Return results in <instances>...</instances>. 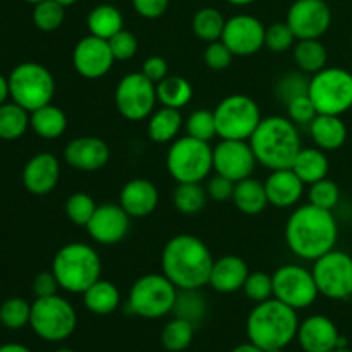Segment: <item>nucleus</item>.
<instances>
[{
    "label": "nucleus",
    "mask_w": 352,
    "mask_h": 352,
    "mask_svg": "<svg viewBox=\"0 0 352 352\" xmlns=\"http://www.w3.org/2000/svg\"><path fill=\"white\" fill-rule=\"evenodd\" d=\"M339 241V223L330 210L306 203L296 206L285 222V243L294 256L315 261L336 250Z\"/></svg>",
    "instance_id": "1"
},
{
    "label": "nucleus",
    "mask_w": 352,
    "mask_h": 352,
    "mask_svg": "<svg viewBox=\"0 0 352 352\" xmlns=\"http://www.w3.org/2000/svg\"><path fill=\"white\" fill-rule=\"evenodd\" d=\"M212 251L205 241L191 234H177L162 250V274L177 289H203L213 267Z\"/></svg>",
    "instance_id": "2"
},
{
    "label": "nucleus",
    "mask_w": 352,
    "mask_h": 352,
    "mask_svg": "<svg viewBox=\"0 0 352 352\" xmlns=\"http://www.w3.org/2000/svg\"><path fill=\"white\" fill-rule=\"evenodd\" d=\"M258 164L268 170L289 168L302 148L299 126L289 117H263L250 140Z\"/></svg>",
    "instance_id": "3"
},
{
    "label": "nucleus",
    "mask_w": 352,
    "mask_h": 352,
    "mask_svg": "<svg viewBox=\"0 0 352 352\" xmlns=\"http://www.w3.org/2000/svg\"><path fill=\"white\" fill-rule=\"evenodd\" d=\"M298 311L275 298L258 302L246 322L248 337L263 351L284 349L298 337Z\"/></svg>",
    "instance_id": "4"
},
{
    "label": "nucleus",
    "mask_w": 352,
    "mask_h": 352,
    "mask_svg": "<svg viewBox=\"0 0 352 352\" xmlns=\"http://www.w3.org/2000/svg\"><path fill=\"white\" fill-rule=\"evenodd\" d=\"M52 272L58 285L71 294H82L102 278V260L91 244L67 243L55 253Z\"/></svg>",
    "instance_id": "5"
},
{
    "label": "nucleus",
    "mask_w": 352,
    "mask_h": 352,
    "mask_svg": "<svg viewBox=\"0 0 352 352\" xmlns=\"http://www.w3.org/2000/svg\"><path fill=\"white\" fill-rule=\"evenodd\" d=\"M165 167L175 182H203L213 170V146L208 141L179 136L170 143Z\"/></svg>",
    "instance_id": "6"
},
{
    "label": "nucleus",
    "mask_w": 352,
    "mask_h": 352,
    "mask_svg": "<svg viewBox=\"0 0 352 352\" xmlns=\"http://www.w3.org/2000/svg\"><path fill=\"white\" fill-rule=\"evenodd\" d=\"M179 289L164 274L141 275L129 289L127 309L146 320H158L172 313Z\"/></svg>",
    "instance_id": "7"
},
{
    "label": "nucleus",
    "mask_w": 352,
    "mask_h": 352,
    "mask_svg": "<svg viewBox=\"0 0 352 352\" xmlns=\"http://www.w3.org/2000/svg\"><path fill=\"white\" fill-rule=\"evenodd\" d=\"M9 93L12 102L28 112L52 103L55 95L54 74L38 62H23L9 74Z\"/></svg>",
    "instance_id": "8"
},
{
    "label": "nucleus",
    "mask_w": 352,
    "mask_h": 352,
    "mask_svg": "<svg viewBox=\"0 0 352 352\" xmlns=\"http://www.w3.org/2000/svg\"><path fill=\"white\" fill-rule=\"evenodd\" d=\"M308 95L318 113L344 116L352 109V72L327 65L309 78Z\"/></svg>",
    "instance_id": "9"
},
{
    "label": "nucleus",
    "mask_w": 352,
    "mask_h": 352,
    "mask_svg": "<svg viewBox=\"0 0 352 352\" xmlns=\"http://www.w3.org/2000/svg\"><path fill=\"white\" fill-rule=\"evenodd\" d=\"M78 315L71 302L62 296L36 298L31 305L30 327L47 342H62L74 333Z\"/></svg>",
    "instance_id": "10"
},
{
    "label": "nucleus",
    "mask_w": 352,
    "mask_h": 352,
    "mask_svg": "<svg viewBox=\"0 0 352 352\" xmlns=\"http://www.w3.org/2000/svg\"><path fill=\"white\" fill-rule=\"evenodd\" d=\"M213 116L220 140L248 141L263 119L258 103L243 93H232L220 100Z\"/></svg>",
    "instance_id": "11"
},
{
    "label": "nucleus",
    "mask_w": 352,
    "mask_h": 352,
    "mask_svg": "<svg viewBox=\"0 0 352 352\" xmlns=\"http://www.w3.org/2000/svg\"><path fill=\"white\" fill-rule=\"evenodd\" d=\"M113 102L124 119L131 122L146 120L157 109V85L143 72H129L117 82Z\"/></svg>",
    "instance_id": "12"
},
{
    "label": "nucleus",
    "mask_w": 352,
    "mask_h": 352,
    "mask_svg": "<svg viewBox=\"0 0 352 352\" xmlns=\"http://www.w3.org/2000/svg\"><path fill=\"white\" fill-rule=\"evenodd\" d=\"M274 298L291 306L292 309H306L315 305L320 292L313 272L298 263H285L272 275Z\"/></svg>",
    "instance_id": "13"
},
{
    "label": "nucleus",
    "mask_w": 352,
    "mask_h": 352,
    "mask_svg": "<svg viewBox=\"0 0 352 352\" xmlns=\"http://www.w3.org/2000/svg\"><path fill=\"white\" fill-rule=\"evenodd\" d=\"M311 272L320 296L333 301L352 298V256L349 253L329 251L313 261Z\"/></svg>",
    "instance_id": "14"
},
{
    "label": "nucleus",
    "mask_w": 352,
    "mask_h": 352,
    "mask_svg": "<svg viewBox=\"0 0 352 352\" xmlns=\"http://www.w3.org/2000/svg\"><path fill=\"white\" fill-rule=\"evenodd\" d=\"M285 23L298 40H320L332 26V10L325 0H296Z\"/></svg>",
    "instance_id": "15"
},
{
    "label": "nucleus",
    "mask_w": 352,
    "mask_h": 352,
    "mask_svg": "<svg viewBox=\"0 0 352 352\" xmlns=\"http://www.w3.org/2000/svg\"><path fill=\"white\" fill-rule=\"evenodd\" d=\"M256 164L250 141L220 140L219 144L213 146V172L234 182L251 177Z\"/></svg>",
    "instance_id": "16"
},
{
    "label": "nucleus",
    "mask_w": 352,
    "mask_h": 352,
    "mask_svg": "<svg viewBox=\"0 0 352 352\" xmlns=\"http://www.w3.org/2000/svg\"><path fill=\"white\" fill-rule=\"evenodd\" d=\"M267 26L251 14H236L226 21L220 40L230 48L234 57H251L265 47Z\"/></svg>",
    "instance_id": "17"
},
{
    "label": "nucleus",
    "mask_w": 352,
    "mask_h": 352,
    "mask_svg": "<svg viewBox=\"0 0 352 352\" xmlns=\"http://www.w3.org/2000/svg\"><path fill=\"white\" fill-rule=\"evenodd\" d=\"M113 62L116 58L110 50L109 40L93 34L81 38L72 50L74 71L86 79L103 78L113 67Z\"/></svg>",
    "instance_id": "18"
},
{
    "label": "nucleus",
    "mask_w": 352,
    "mask_h": 352,
    "mask_svg": "<svg viewBox=\"0 0 352 352\" xmlns=\"http://www.w3.org/2000/svg\"><path fill=\"white\" fill-rule=\"evenodd\" d=\"M131 229V217L124 212L119 203H102L96 206L91 220L86 226V232L102 246L119 244Z\"/></svg>",
    "instance_id": "19"
},
{
    "label": "nucleus",
    "mask_w": 352,
    "mask_h": 352,
    "mask_svg": "<svg viewBox=\"0 0 352 352\" xmlns=\"http://www.w3.org/2000/svg\"><path fill=\"white\" fill-rule=\"evenodd\" d=\"M64 160L76 170L96 172L109 164L110 148L102 138L79 136L65 144Z\"/></svg>",
    "instance_id": "20"
},
{
    "label": "nucleus",
    "mask_w": 352,
    "mask_h": 352,
    "mask_svg": "<svg viewBox=\"0 0 352 352\" xmlns=\"http://www.w3.org/2000/svg\"><path fill=\"white\" fill-rule=\"evenodd\" d=\"M60 181V162L54 153H36L23 168V184L34 196L50 195Z\"/></svg>",
    "instance_id": "21"
},
{
    "label": "nucleus",
    "mask_w": 352,
    "mask_h": 352,
    "mask_svg": "<svg viewBox=\"0 0 352 352\" xmlns=\"http://www.w3.org/2000/svg\"><path fill=\"white\" fill-rule=\"evenodd\" d=\"M160 201L158 188L151 181L136 177L120 188L119 205L131 219H144L157 210Z\"/></svg>",
    "instance_id": "22"
},
{
    "label": "nucleus",
    "mask_w": 352,
    "mask_h": 352,
    "mask_svg": "<svg viewBox=\"0 0 352 352\" xmlns=\"http://www.w3.org/2000/svg\"><path fill=\"white\" fill-rule=\"evenodd\" d=\"M339 329L325 315H311L299 323L298 337L305 352H332L339 342Z\"/></svg>",
    "instance_id": "23"
},
{
    "label": "nucleus",
    "mask_w": 352,
    "mask_h": 352,
    "mask_svg": "<svg viewBox=\"0 0 352 352\" xmlns=\"http://www.w3.org/2000/svg\"><path fill=\"white\" fill-rule=\"evenodd\" d=\"M265 191H267L268 203L275 208H294L305 196L306 184L296 175V172L289 168L270 170L267 177Z\"/></svg>",
    "instance_id": "24"
},
{
    "label": "nucleus",
    "mask_w": 352,
    "mask_h": 352,
    "mask_svg": "<svg viewBox=\"0 0 352 352\" xmlns=\"http://www.w3.org/2000/svg\"><path fill=\"white\" fill-rule=\"evenodd\" d=\"M248 275H250V267L243 258L236 254H226L213 261L208 285L220 294H232L243 291Z\"/></svg>",
    "instance_id": "25"
},
{
    "label": "nucleus",
    "mask_w": 352,
    "mask_h": 352,
    "mask_svg": "<svg viewBox=\"0 0 352 352\" xmlns=\"http://www.w3.org/2000/svg\"><path fill=\"white\" fill-rule=\"evenodd\" d=\"M309 136H311L315 146L323 151H336L346 144L349 131L342 116H329V113H318L311 124L308 126Z\"/></svg>",
    "instance_id": "26"
},
{
    "label": "nucleus",
    "mask_w": 352,
    "mask_h": 352,
    "mask_svg": "<svg viewBox=\"0 0 352 352\" xmlns=\"http://www.w3.org/2000/svg\"><path fill=\"white\" fill-rule=\"evenodd\" d=\"M291 168L306 186H309L329 177L330 162L327 151L320 150L318 146H302Z\"/></svg>",
    "instance_id": "27"
},
{
    "label": "nucleus",
    "mask_w": 352,
    "mask_h": 352,
    "mask_svg": "<svg viewBox=\"0 0 352 352\" xmlns=\"http://www.w3.org/2000/svg\"><path fill=\"white\" fill-rule=\"evenodd\" d=\"M184 126L181 110L170 109V107H160L155 109V112L148 117V138L153 143L167 144L177 140Z\"/></svg>",
    "instance_id": "28"
},
{
    "label": "nucleus",
    "mask_w": 352,
    "mask_h": 352,
    "mask_svg": "<svg viewBox=\"0 0 352 352\" xmlns=\"http://www.w3.org/2000/svg\"><path fill=\"white\" fill-rule=\"evenodd\" d=\"M232 203L241 213L250 217L260 215L270 205L267 198V191H265V184L253 177H246L243 181L236 182Z\"/></svg>",
    "instance_id": "29"
},
{
    "label": "nucleus",
    "mask_w": 352,
    "mask_h": 352,
    "mask_svg": "<svg viewBox=\"0 0 352 352\" xmlns=\"http://www.w3.org/2000/svg\"><path fill=\"white\" fill-rule=\"evenodd\" d=\"M30 127L41 140H58L67 129V116L60 107L48 103L30 112Z\"/></svg>",
    "instance_id": "30"
},
{
    "label": "nucleus",
    "mask_w": 352,
    "mask_h": 352,
    "mask_svg": "<svg viewBox=\"0 0 352 352\" xmlns=\"http://www.w3.org/2000/svg\"><path fill=\"white\" fill-rule=\"evenodd\" d=\"M120 291L113 282L110 280H96L91 287L82 292V302L86 309L93 315L107 316L112 315L120 306Z\"/></svg>",
    "instance_id": "31"
},
{
    "label": "nucleus",
    "mask_w": 352,
    "mask_h": 352,
    "mask_svg": "<svg viewBox=\"0 0 352 352\" xmlns=\"http://www.w3.org/2000/svg\"><path fill=\"white\" fill-rule=\"evenodd\" d=\"M86 26L93 36L110 40L113 34L124 30V16L116 6L102 3L89 10L88 17H86Z\"/></svg>",
    "instance_id": "32"
},
{
    "label": "nucleus",
    "mask_w": 352,
    "mask_h": 352,
    "mask_svg": "<svg viewBox=\"0 0 352 352\" xmlns=\"http://www.w3.org/2000/svg\"><path fill=\"white\" fill-rule=\"evenodd\" d=\"M292 57L305 74H316L329 64V52L320 40H298L292 47Z\"/></svg>",
    "instance_id": "33"
},
{
    "label": "nucleus",
    "mask_w": 352,
    "mask_h": 352,
    "mask_svg": "<svg viewBox=\"0 0 352 352\" xmlns=\"http://www.w3.org/2000/svg\"><path fill=\"white\" fill-rule=\"evenodd\" d=\"M195 89L192 85L182 76H170L157 82V98L162 107H170V109H184L192 100Z\"/></svg>",
    "instance_id": "34"
},
{
    "label": "nucleus",
    "mask_w": 352,
    "mask_h": 352,
    "mask_svg": "<svg viewBox=\"0 0 352 352\" xmlns=\"http://www.w3.org/2000/svg\"><path fill=\"white\" fill-rule=\"evenodd\" d=\"M172 203L182 215H196L208 203V192L201 182H179L172 195Z\"/></svg>",
    "instance_id": "35"
},
{
    "label": "nucleus",
    "mask_w": 352,
    "mask_h": 352,
    "mask_svg": "<svg viewBox=\"0 0 352 352\" xmlns=\"http://www.w3.org/2000/svg\"><path fill=\"white\" fill-rule=\"evenodd\" d=\"M30 127V112L16 102L0 105V140L16 141L26 134Z\"/></svg>",
    "instance_id": "36"
},
{
    "label": "nucleus",
    "mask_w": 352,
    "mask_h": 352,
    "mask_svg": "<svg viewBox=\"0 0 352 352\" xmlns=\"http://www.w3.org/2000/svg\"><path fill=\"white\" fill-rule=\"evenodd\" d=\"M206 311H208V305H206L205 296L201 294V289H179L177 299L172 309L177 318L186 320L196 327L203 322Z\"/></svg>",
    "instance_id": "37"
},
{
    "label": "nucleus",
    "mask_w": 352,
    "mask_h": 352,
    "mask_svg": "<svg viewBox=\"0 0 352 352\" xmlns=\"http://www.w3.org/2000/svg\"><path fill=\"white\" fill-rule=\"evenodd\" d=\"M226 17L222 16L215 7H201L192 16V33L205 43H212L222 38L223 28H226Z\"/></svg>",
    "instance_id": "38"
},
{
    "label": "nucleus",
    "mask_w": 352,
    "mask_h": 352,
    "mask_svg": "<svg viewBox=\"0 0 352 352\" xmlns=\"http://www.w3.org/2000/svg\"><path fill=\"white\" fill-rule=\"evenodd\" d=\"M192 337H195V325L175 316L164 327L160 339L167 351L181 352L191 346Z\"/></svg>",
    "instance_id": "39"
},
{
    "label": "nucleus",
    "mask_w": 352,
    "mask_h": 352,
    "mask_svg": "<svg viewBox=\"0 0 352 352\" xmlns=\"http://www.w3.org/2000/svg\"><path fill=\"white\" fill-rule=\"evenodd\" d=\"M65 7L57 3L55 0H41L34 3L33 9V24L40 31L52 33L64 24Z\"/></svg>",
    "instance_id": "40"
},
{
    "label": "nucleus",
    "mask_w": 352,
    "mask_h": 352,
    "mask_svg": "<svg viewBox=\"0 0 352 352\" xmlns=\"http://www.w3.org/2000/svg\"><path fill=\"white\" fill-rule=\"evenodd\" d=\"M31 305L23 298H9L0 306V323L9 330H19L30 325Z\"/></svg>",
    "instance_id": "41"
},
{
    "label": "nucleus",
    "mask_w": 352,
    "mask_h": 352,
    "mask_svg": "<svg viewBox=\"0 0 352 352\" xmlns=\"http://www.w3.org/2000/svg\"><path fill=\"white\" fill-rule=\"evenodd\" d=\"M186 134L201 141H212L217 136V124L213 110L198 109L188 116L184 120Z\"/></svg>",
    "instance_id": "42"
},
{
    "label": "nucleus",
    "mask_w": 352,
    "mask_h": 352,
    "mask_svg": "<svg viewBox=\"0 0 352 352\" xmlns=\"http://www.w3.org/2000/svg\"><path fill=\"white\" fill-rule=\"evenodd\" d=\"M96 203L88 192H72L67 199H65V215L71 220L74 226L86 227L91 220L93 213L96 210Z\"/></svg>",
    "instance_id": "43"
},
{
    "label": "nucleus",
    "mask_w": 352,
    "mask_h": 352,
    "mask_svg": "<svg viewBox=\"0 0 352 352\" xmlns=\"http://www.w3.org/2000/svg\"><path fill=\"white\" fill-rule=\"evenodd\" d=\"M309 89V78L305 72H287L282 76L275 85V95H277L278 102L287 105L294 98L302 95H308Z\"/></svg>",
    "instance_id": "44"
},
{
    "label": "nucleus",
    "mask_w": 352,
    "mask_h": 352,
    "mask_svg": "<svg viewBox=\"0 0 352 352\" xmlns=\"http://www.w3.org/2000/svg\"><path fill=\"white\" fill-rule=\"evenodd\" d=\"M340 201V188L336 181L325 177L322 181L309 184L308 188V203L318 206V208L333 212Z\"/></svg>",
    "instance_id": "45"
},
{
    "label": "nucleus",
    "mask_w": 352,
    "mask_h": 352,
    "mask_svg": "<svg viewBox=\"0 0 352 352\" xmlns=\"http://www.w3.org/2000/svg\"><path fill=\"white\" fill-rule=\"evenodd\" d=\"M296 41L298 38L285 21L270 24L265 31V47L274 54H284L289 48L294 47Z\"/></svg>",
    "instance_id": "46"
},
{
    "label": "nucleus",
    "mask_w": 352,
    "mask_h": 352,
    "mask_svg": "<svg viewBox=\"0 0 352 352\" xmlns=\"http://www.w3.org/2000/svg\"><path fill=\"white\" fill-rule=\"evenodd\" d=\"M243 292L254 305L274 298V280L267 272H250L243 285Z\"/></svg>",
    "instance_id": "47"
},
{
    "label": "nucleus",
    "mask_w": 352,
    "mask_h": 352,
    "mask_svg": "<svg viewBox=\"0 0 352 352\" xmlns=\"http://www.w3.org/2000/svg\"><path fill=\"white\" fill-rule=\"evenodd\" d=\"M287 110V117L296 124V126H305L308 127L311 124V120L318 116L316 112V107L313 103V100L309 98V95H302L294 98L292 102H289L285 105Z\"/></svg>",
    "instance_id": "48"
},
{
    "label": "nucleus",
    "mask_w": 352,
    "mask_h": 352,
    "mask_svg": "<svg viewBox=\"0 0 352 352\" xmlns=\"http://www.w3.org/2000/svg\"><path fill=\"white\" fill-rule=\"evenodd\" d=\"M203 58H205L206 67L212 71H226L232 64L234 54L222 40H217L206 45Z\"/></svg>",
    "instance_id": "49"
},
{
    "label": "nucleus",
    "mask_w": 352,
    "mask_h": 352,
    "mask_svg": "<svg viewBox=\"0 0 352 352\" xmlns=\"http://www.w3.org/2000/svg\"><path fill=\"white\" fill-rule=\"evenodd\" d=\"M110 50H112L113 58L120 62L131 60L138 52V38L134 33L127 30H120L119 33L113 34L109 40Z\"/></svg>",
    "instance_id": "50"
},
{
    "label": "nucleus",
    "mask_w": 352,
    "mask_h": 352,
    "mask_svg": "<svg viewBox=\"0 0 352 352\" xmlns=\"http://www.w3.org/2000/svg\"><path fill=\"white\" fill-rule=\"evenodd\" d=\"M234 186H236V182L234 181H230V179L223 177V175L220 174H215L208 179L205 188H206V192H208L210 199L219 203H226L229 201V199H232Z\"/></svg>",
    "instance_id": "51"
},
{
    "label": "nucleus",
    "mask_w": 352,
    "mask_h": 352,
    "mask_svg": "<svg viewBox=\"0 0 352 352\" xmlns=\"http://www.w3.org/2000/svg\"><path fill=\"white\" fill-rule=\"evenodd\" d=\"M31 289H33V294L36 296V298H48V296L57 294L60 285H58L54 272L50 270V272H40V274L34 275Z\"/></svg>",
    "instance_id": "52"
},
{
    "label": "nucleus",
    "mask_w": 352,
    "mask_h": 352,
    "mask_svg": "<svg viewBox=\"0 0 352 352\" xmlns=\"http://www.w3.org/2000/svg\"><path fill=\"white\" fill-rule=\"evenodd\" d=\"M170 0H133V7L144 19H158L168 9Z\"/></svg>",
    "instance_id": "53"
},
{
    "label": "nucleus",
    "mask_w": 352,
    "mask_h": 352,
    "mask_svg": "<svg viewBox=\"0 0 352 352\" xmlns=\"http://www.w3.org/2000/svg\"><path fill=\"white\" fill-rule=\"evenodd\" d=\"M141 72H143L150 81H153L155 85H157V82H160L162 79H165L168 76V64L164 57H160V55H151V57H148L146 60L143 62Z\"/></svg>",
    "instance_id": "54"
},
{
    "label": "nucleus",
    "mask_w": 352,
    "mask_h": 352,
    "mask_svg": "<svg viewBox=\"0 0 352 352\" xmlns=\"http://www.w3.org/2000/svg\"><path fill=\"white\" fill-rule=\"evenodd\" d=\"M10 96L9 93V79L6 78V76L0 74V105H3V103L7 102V98Z\"/></svg>",
    "instance_id": "55"
},
{
    "label": "nucleus",
    "mask_w": 352,
    "mask_h": 352,
    "mask_svg": "<svg viewBox=\"0 0 352 352\" xmlns=\"http://www.w3.org/2000/svg\"><path fill=\"white\" fill-rule=\"evenodd\" d=\"M0 352H33L30 349V347L23 346V344H3V346H0Z\"/></svg>",
    "instance_id": "56"
},
{
    "label": "nucleus",
    "mask_w": 352,
    "mask_h": 352,
    "mask_svg": "<svg viewBox=\"0 0 352 352\" xmlns=\"http://www.w3.org/2000/svg\"><path fill=\"white\" fill-rule=\"evenodd\" d=\"M232 352H265L263 349H261V347H258L256 344H253L250 340V342H246V344H241V346H237L236 349H234Z\"/></svg>",
    "instance_id": "57"
},
{
    "label": "nucleus",
    "mask_w": 352,
    "mask_h": 352,
    "mask_svg": "<svg viewBox=\"0 0 352 352\" xmlns=\"http://www.w3.org/2000/svg\"><path fill=\"white\" fill-rule=\"evenodd\" d=\"M226 2L232 3V6L236 7H246V6H251L253 2H256V0H226Z\"/></svg>",
    "instance_id": "58"
},
{
    "label": "nucleus",
    "mask_w": 352,
    "mask_h": 352,
    "mask_svg": "<svg viewBox=\"0 0 352 352\" xmlns=\"http://www.w3.org/2000/svg\"><path fill=\"white\" fill-rule=\"evenodd\" d=\"M55 2H57V3H60L62 7H65V9H67V7L74 6V3L78 2V0H55Z\"/></svg>",
    "instance_id": "59"
},
{
    "label": "nucleus",
    "mask_w": 352,
    "mask_h": 352,
    "mask_svg": "<svg viewBox=\"0 0 352 352\" xmlns=\"http://www.w3.org/2000/svg\"><path fill=\"white\" fill-rule=\"evenodd\" d=\"M332 352H352L349 347H336Z\"/></svg>",
    "instance_id": "60"
},
{
    "label": "nucleus",
    "mask_w": 352,
    "mask_h": 352,
    "mask_svg": "<svg viewBox=\"0 0 352 352\" xmlns=\"http://www.w3.org/2000/svg\"><path fill=\"white\" fill-rule=\"evenodd\" d=\"M24 2H28V3H33V6H34V3L41 2V0H24Z\"/></svg>",
    "instance_id": "61"
},
{
    "label": "nucleus",
    "mask_w": 352,
    "mask_h": 352,
    "mask_svg": "<svg viewBox=\"0 0 352 352\" xmlns=\"http://www.w3.org/2000/svg\"><path fill=\"white\" fill-rule=\"evenodd\" d=\"M265 352H284V349H268V351H265Z\"/></svg>",
    "instance_id": "62"
},
{
    "label": "nucleus",
    "mask_w": 352,
    "mask_h": 352,
    "mask_svg": "<svg viewBox=\"0 0 352 352\" xmlns=\"http://www.w3.org/2000/svg\"><path fill=\"white\" fill-rule=\"evenodd\" d=\"M55 352H76V351H72V349H58V351H55Z\"/></svg>",
    "instance_id": "63"
},
{
    "label": "nucleus",
    "mask_w": 352,
    "mask_h": 352,
    "mask_svg": "<svg viewBox=\"0 0 352 352\" xmlns=\"http://www.w3.org/2000/svg\"><path fill=\"white\" fill-rule=\"evenodd\" d=\"M351 47H352V34H351Z\"/></svg>",
    "instance_id": "64"
}]
</instances>
